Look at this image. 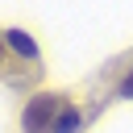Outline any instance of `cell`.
<instances>
[{"label": "cell", "instance_id": "cell-3", "mask_svg": "<svg viewBox=\"0 0 133 133\" xmlns=\"http://www.w3.org/2000/svg\"><path fill=\"white\" fill-rule=\"evenodd\" d=\"M79 125H83V112H79L75 104H66V112H62L58 125H54V133H79Z\"/></svg>", "mask_w": 133, "mask_h": 133}, {"label": "cell", "instance_id": "cell-2", "mask_svg": "<svg viewBox=\"0 0 133 133\" xmlns=\"http://www.w3.org/2000/svg\"><path fill=\"white\" fill-rule=\"evenodd\" d=\"M0 79H8V83H21V79H33L17 58H12V50H8V42H4V29H0Z\"/></svg>", "mask_w": 133, "mask_h": 133}, {"label": "cell", "instance_id": "cell-1", "mask_svg": "<svg viewBox=\"0 0 133 133\" xmlns=\"http://www.w3.org/2000/svg\"><path fill=\"white\" fill-rule=\"evenodd\" d=\"M66 104L71 100L62 91H37V96H29L25 108H21V129L25 133H54L58 116L66 112Z\"/></svg>", "mask_w": 133, "mask_h": 133}, {"label": "cell", "instance_id": "cell-4", "mask_svg": "<svg viewBox=\"0 0 133 133\" xmlns=\"http://www.w3.org/2000/svg\"><path fill=\"white\" fill-rule=\"evenodd\" d=\"M121 96H129V100H133V71L125 75V83H121Z\"/></svg>", "mask_w": 133, "mask_h": 133}]
</instances>
